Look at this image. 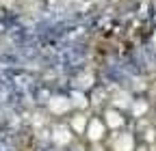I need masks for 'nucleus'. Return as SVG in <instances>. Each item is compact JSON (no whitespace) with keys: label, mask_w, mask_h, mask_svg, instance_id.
Returning <instances> with one entry per match:
<instances>
[{"label":"nucleus","mask_w":156,"mask_h":151,"mask_svg":"<svg viewBox=\"0 0 156 151\" xmlns=\"http://www.w3.org/2000/svg\"><path fill=\"white\" fill-rule=\"evenodd\" d=\"M106 123L100 119V117H89V123H87V129H85V136L91 145H100L104 138H106Z\"/></svg>","instance_id":"1"},{"label":"nucleus","mask_w":156,"mask_h":151,"mask_svg":"<svg viewBox=\"0 0 156 151\" xmlns=\"http://www.w3.org/2000/svg\"><path fill=\"white\" fill-rule=\"evenodd\" d=\"M102 121L106 123L108 129H122L126 125V117H124V112L119 108H113L108 106L104 112H102Z\"/></svg>","instance_id":"2"},{"label":"nucleus","mask_w":156,"mask_h":151,"mask_svg":"<svg viewBox=\"0 0 156 151\" xmlns=\"http://www.w3.org/2000/svg\"><path fill=\"white\" fill-rule=\"evenodd\" d=\"M52 140L56 145H69V143H74V132L69 129L67 123H58L52 127Z\"/></svg>","instance_id":"3"},{"label":"nucleus","mask_w":156,"mask_h":151,"mask_svg":"<svg viewBox=\"0 0 156 151\" xmlns=\"http://www.w3.org/2000/svg\"><path fill=\"white\" fill-rule=\"evenodd\" d=\"M87 123H89V117L85 115L83 110L72 112V117H69V121H67V125H69V129L74 132V134H85Z\"/></svg>","instance_id":"4"},{"label":"nucleus","mask_w":156,"mask_h":151,"mask_svg":"<svg viewBox=\"0 0 156 151\" xmlns=\"http://www.w3.org/2000/svg\"><path fill=\"white\" fill-rule=\"evenodd\" d=\"M113 149L115 151H132L134 149V136L130 134V132L119 134V136L113 140Z\"/></svg>","instance_id":"5"},{"label":"nucleus","mask_w":156,"mask_h":151,"mask_svg":"<svg viewBox=\"0 0 156 151\" xmlns=\"http://www.w3.org/2000/svg\"><path fill=\"white\" fill-rule=\"evenodd\" d=\"M130 112H132V117H143L145 112L150 110V104L145 102V99H134V102H130Z\"/></svg>","instance_id":"6"},{"label":"nucleus","mask_w":156,"mask_h":151,"mask_svg":"<svg viewBox=\"0 0 156 151\" xmlns=\"http://www.w3.org/2000/svg\"><path fill=\"white\" fill-rule=\"evenodd\" d=\"M69 106H72V102H69V99H63V97H54V99L50 102V110L56 112V115H63V112H67Z\"/></svg>","instance_id":"7"},{"label":"nucleus","mask_w":156,"mask_h":151,"mask_svg":"<svg viewBox=\"0 0 156 151\" xmlns=\"http://www.w3.org/2000/svg\"><path fill=\"white\" fill-rule=\"evenodd\" d=\"M89 151H106V149H104L102 145H91V147H89Z\"/></svg>","instance_id":"8"}]
</instances>
